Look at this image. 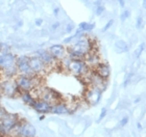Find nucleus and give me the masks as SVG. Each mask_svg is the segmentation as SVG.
I'll use <instances>...</instances> for the list:
<instances>
[{"instance_id":"nucleus-26","label":"nucleus","mask_w":146,"mask_h":137,"mask_svg":"<svg viewBox=\"0 0 146 137\" xmlns=\"http://www.w3.org/2000/svg\"><path fill=\"white\" fill-rule=\"evenodd\" d=\"M74 28H75L74 24H73V23H69V24H67L66 28H65V32H66V33H71V32L74 30Z\"/></svg>"},{"instance_id":"nucleus-20","label":"nucleus","mask_w":146,"mask_h":137,"mask_svg":"<svg viewBox=\"0 0 146 137\" xmlns=\"http://www.w3.org/2000/svg\"><path fill=\"white\" fill-rule=\"evenodd\" d=\"M95 28V23H88V22H82L78 25V29H80L84 32L92 31Z\"/></svg>"},{"instance_id":"nucleus-24","label":"nucleus","mask_w":146,"mask_h":137,"mask_svg":"<svg viewBox=\"0 0 146 137\" xmlns=\"http://www.w3.org/2000/svg\"><path fill=\"white\" fill-rule=\"evenodd\" d=\"M104 10H106V7H104L102 4L98 6H95V15L96 16H101L104 12Z\"/></svg>"},{"instance_id":"nucleus-9","label":"nucleus","mask_w":146,"mask_h":137,"mask_svg":"<svg viewBox=\"0 0 146 137\" xmlns=\"http://www.w3.org/2000/svg\"><path fill=\"white\" fill-rule=\"evenodd\" d=\"M41 98H42L43 101H45L47 103L55 104L58 101H60L62 99V96L60 92L55 91L54 89L51 88H45L44 90H42V94H41Z\"/></svg>"},{"instance_id":"nucleus-34","label":"nucleus","mask_w":146,"mask_h":137,"mask_svg":"<svg viewBox=\"0 0 146 137\" xmlns=\"http://www.w3.org/2000/svg\"><path fill=\"white\" fill-rule=\"evenodd\" d=\"M60 22H54L53 24H52V26H51V28H52V30H55V29H58V27H60Z\"/></svg>"},{"instance_id":"nucleus-17","label":"nucleus","mask_w":146,"mask_h":137,"mask_svg":"<svg viewBox=\"0 0 146 137\" xmlns=\"http://www.w3.org/2000/svg\"><path fill=\"white\" fill-rule=\"evenodd\" d=\"M50 112L54 113V114H68L70 113V108L63 103H55L51 106Z\"/></svg>"},{"instance_id":"nucleus-25","label":"nucleus","mask_w":146,"mask_h":137,"mask_svg":"<svg viewBox=\"0 0 146 137\" xmlns=\"http://www.w3.org/2000/svg\"><path fill=\"white\" fill-rule=\"evenodd\" d=\"M113 24H114V20H113V19H111V20H109V21H108V23L106 25H104V27L102 28V32H106V31L107 30H109L110 28L112 27L113 26Z\"/></svg>"},{"instance_id":"nucleus-11","label":"nucleus","mask_w":146,"mask_h":137,"mask_svg":"<svg viewBox=\"0 0 146 137\" xmlns=\"http://www.w3.org/2000/svg\"><path fill=\"white\" fill-rule=\"evenodd\" d=\"M48 52L51 54V56L54 58L55 60H58V59L61 60L62 58L65 57V55L67 53V50L65 49L64 46L56 44V45H52L51 47L49 48Z\"/></svg>"},{"instance_id":"nucleus-23","label":"nucleus","mask_w":146,"mask_h":137,"mask_svg":"<svg viewBox=\"0 0 146 137\" xmlns=\"http://www.w3.org/2000/svg\"><path fill=\"white\" fill-rule=\"evenodd\" d=\"M129 16H131V10L129 9H124L121 12V15H120V20L121 21H125L127 18H129Z\"/></svg>"},{"instance_id":"nucleus-37","label":"nucleus","mask_w":146,"mask_h":137,"mask_svg":"<svg viewBox=\"0 0 146 137\" xmlns=\"http://www.w3.org/2000/svg\"><path fill=\"white\" fill-rule=\"evenodd\" d=\"M102 4V0H96L94 2V5L95 6H98V5H101Z\"/></svg>"},{"instance_id":"nucleus-19","label":"nucleus","mask_w":146,"mask_h":137,"mask_svg":"<svg viewBox=\"0 0 146 137\" xmlns=\"http://www.w3.org/2000/svg\"><path fill=\"white\" fill-rule=\"evenodd\" d=\"M21 98H22V100H23V102L26 104H28V105H33V103H34L35 99L34 97H33V94H31V91H22L21 94Z\"/></svg>"},{"instance_id":"nucleus-18","label":"nucleus","mask_w":146,"mask_h":137,"mask_svg":"<svg viewBox=\"0 0 146 137\" xmlns=\"http://www.w3.org/2000/svg\"><path fill=\"white\" fill-rule=\"evenodd\" d=\"M115 48L117 50V53H122V52H127L129 50L127 43L124 41H117L115 43Z\"/></svg>"},{"instance_id":"nucleus-38","label":"nucleus","mask_w":146,"mask_h":137,"mask_svg":"<svg viewBox=\"0 0 146 137\" xmlns=\"http://www.w3.org/2000/svg\"><path fill=\"white\" fill-rule=\"evenodd\" d=\"M138 129H140V130H141V129H142V126H141V124H139V123H138Z\"/></svg>"},{"instance_id":"nucleus-28","label":"nucleus","mask_w":146,"mask_h":137,"mask_svg":"<svg viewBox=\"0 0 146 137\" xmlns=\"http://www.w3.org/2000/svg\"><path fill=\"white\" fill-rule=\"evenodd\" d=\"M143 50H144V44H141L140 47L137 49V51L135 52V56H136V58L140 57V55H141V53L143 52Z\"/></svg>"},{"instance_id":"nucleus-35","label":"nucleus","mask_w":146,"mask_h":137,"mask_svg":"<svg viewBox=\"0 0 146 137\" xmlns=\"http://www.w3.org/2000/svg\"><path fill=\"white\" fill-rule=\"evenodd\" d=\"M58 14H60V7H54V9H53V16H54V17H58Z\"/></svg>"},{"instance_id":"nucleus-16","label":"nucleus","mask_w":146,"mask_h":137,"mask_svg":"<svg viewBox=\"0 0 146 137\" xmlns=\"http://www.w3.org/2000/svg\"><path fill=\"white\" fill-rule=\"evenodd\" d=\"M84 60H85V62L87 64V66H88V67H91L92 69H94V68L100 62L98 55L96 54V53H94L93 50L90 51L88 54L86 55L85 58H84Z\"/></svg>"},{"instance_id":"nucleus-3","label":"nucleus","mask_w":146,"mask_h":137,"mask_svg":"<svg viewBox=\"0 0 146 137\" xmlns=\"http://www.w3.org/2000/svg\"><path fill=\"white\" fill-rule=\"evenodd\" d=\"M16 84L21 91H31L38 85V77L26 76V75H20L15 80Z\"/></svg>"},{"instance_id":"nucleus-21","label":"nucleus","mask_w":146,"mask_h":137,"mask_svg":"<svg viewBox=\"0 0 146 137\" xmlns=\"http://www.w3.org/2000/svg\"><path fill=\"white\" fill-rule=\"evenodd\" d=\"M3 72H4V74H5L6 77H14L17 75V73H18V70H17V67H16V64H13V66H9V67H7L6 69H4V70H2Z\"/></svg>"},{"instance_id":"nucleus-33","label":"nucleus","mask_w":146,"mask_h":137,"mask_svg":"<svg viewBox=\"0 0 146 137\" xmlns=\"http://www.w3.org/2000/svg\"><path fill=\"white\" fill-rule=\"evenodd\" d=\"M73 40H74V37H73V35H71V37H66V39H65V40H64V43L65 44H70Z\"/></svg>"},{"instance_id":"nucleus-29","label":"nucleus","mask_w":146,"mask_h":137,"mask_svg":"<svg viewBox=\"0 0 146 137\" xmlns=\"http://www.w3.org/2000/svg\"><path fill=\"white\" fill-rule=\"evenodd\" d=\"M107 112H108V110L106 109V108H102V109H101V112H100V115H99V119H97V122L102 121V119L106 117V115H107Z\"/></svg>"},{"instance_id":"nucleus-12","label":"nucleus","mask_w":146,"mask_h":137,"mask_svg":"<svg viewBox=\"0 0 146 137\" xmlns=\"http://www.w3.org/2000/svg\"><path fill=\"white\" fill-rule=\"evenodd\" d=\"M36 56L39 57L45 64L46 67H50L52 64H54L55 62V59L52 57L51 54L47 50H44V49H40V50L36 51Z\"/></svg>"},{"instance_id":"nucleus-13","label":"nucleus","mask_w":146,"mask_h":137,"mask_svg":"<svg viewBox=\"0 0 146 137\" xmlns=\"http://www.w3.org/2000/svg\"><path fill=\"white\" fill-rule=\"evenodd\" d=\"M15 62H16L15 55L12 54L11 52L0 54V69L1 70H4V69H6L9 66L15 64Z\"/></svg>"},{"instance_id":"nucleus-15","label":"nucleus","mask_w":146,"mask_h":137,"mask_svg":"<svg viewBox=\"0 0 146 137\" xmlns=\"http://www.w3.org/2000/svg\"><path fill=\"white\" fill-rule=\"evenodd\" d=\"M92 70H94L96 73L101 77V78H104V80H107L109 78L110 74H111V70H110V67L108 64H104V62H99V64L94 68V69H92Z\"/></svg>"},{"instance_id":"nucleus-14","label":"nucleus","mask_w":146,"mask_h":137,"mask_svg":"<svg viewBox=\"0 0 146 137\" xmlns=\"http://www.w3.org/2000/svg\"><path fill=\"white\" fill-rule=\"evenodd\" d=\"M51 104L47 103V102H45V101L43 100H40V101H35L34 103H33V105H31V107L34 108V109H36V111H38V112L40 113H48L50 112V110H51Z\"/></svg>"},{"instance_id":"nucleus-4","label":"nucleus","mask_w":146,"mask_h":137,"mask_svg":"<svg viewBox=\"0 0 146 137\" xmlns=\"http://www.w3.org/2000/svg\"><path fill=\"white\" fill-rule=\"evenodd\" d=\"M66 69L75 76H84L90 70V68L82 59H70Z\"/></svg>"},{"instance_id":"nucleus-36","label":"nucleus","mask_w":146,"mask_h":137,"mask_svg":"<svg viewBox=\"0 0 146 137\" xmlns=\"http://www.w3.org/2000/svg\"><path fill=\"white\" fill-rule=\"evenodd\" d=\"M117 2H118V4L120 5V7H124L125 6V0H117Z\"/></svg>"},{"instance_id":"nucleus-30","label":"nucleus","mask_w":146,"mask_h":137,"mask_svg":"<svg viewBox=\"0 0 146 137\" xmlns=\"http://www.w3.org/2000/svg\"><path fill=\"white\" fill-rule=\"evenodd\" d=\"M136 27L138 28V29H140L141 27H142V17L141 16H139L137 18V21H136Z\"/></svg>"},{"instance_id":"nucleus-6","label":"nucleus","mask_w":146,"mask_h":137,"mask_svg":"<svg viewBox=\"0 0 146 137\" xmlns=\"http://www.w3.org/2000/svg\"><path fill=\"white\" fill-rule=\"evenodd\" d=\"M20 137H35L36 136V129L31 124L27 122H19L16 128L13 130Z\"/></svg>"},{"instance_id":"nucleus-2","label":"nucleus","mask_w":146,"mask_h":137,"mask_svg":"<svg viewBox=\"0 0 146 137\" xmlns=\"http://www.w3.org/2000/svg\"><path fill=\"white\" fill-rule=\"evenodd\" d=\"M19 122L20 121L18 119V115L6 112L0 119V134L5 135L13 132Z\"/></svg>"},{"instance_id":"nucleus-7","label":"nucleus","mask_w":146,"mask_h":137,"mask_svg":"<svg viewBox=\"0 0 146 137\" xmlns=\"http://www.w3.org/2000/svg\"><path fill=\"white\" fill-rule=\"evenodd\" d=\"M89 80L88 82L89 84H91V86H95V87H98L100 88L101 90L104 91V88L107 87V80H104V78H101L99 75H98L94 70H89Z\"/></svg>"},{"instance_id":"nucleus-8","label":"nucleus","mask_w":146,"mask_h":137,"mask_svg":"<svg viewBox=\"0 0 146 137\" xmlns=\"http://www.w3.org/2000/svg\"><path fill=\"white\" fill-rule=\"evenodd\" d=\"M101 96H102V90L100 88L91 86L86 92V100L92 105H96L100 102Z\"/></svg>"},{"instance_id":"nucleus-1","label":"nucleus","mask_w":146,"mask_h":137,"mask_svg":"<svg viewBox=\"0 0 146 137\" xmlns=\"http://www.w3.org/2000/svg\"><path fill=\"white\" fill-rule=\"evenodd\" d=\"M92 50H93V47H92L91 40L85 35L80 39H77L75 43L68 49L67 52L69 58L71 59H82L84 60L86 55Z\"/></svg>"},{"instance_id":"nucleus-27","label":"nucleus","mask_w":146,"mask_h":137,"mask_svg":"<svg viewBox=\"0 0 146 137\" xmlns=\"http://www.w3.org/2000/svg\"><path fill=\"white\" fill-rule=\"evenodd\" d=\"M131 77H133V73H129L126 75L124 82H123V87H126V86L128 85V83L131 82Z\"/></svg>"},{"instance_id":"nucleus-31","label":"nucleus","mask_w":146,"mask_h":137,"mask_svg":"<svg viewBox=\"0 0 146 137\" xmlns=\"http://www.w3.org/2000/svg\"><path fill=\"white\" fill-rule=\"evenodd\" d=\"M127 122H128V117L127 116H125V117H123V119H121V122H120V126L123 127V126H125L126 124H127Z\"/></svg>"},{"instance_id":"nucleus-22","label":"nucleus","mask_w":146,"mask_h":137,"mask_svg":"<svg viewBox=\"0 0 146 137\" xmlns=\"http://www.w3.org/2000/svg\"><path fill=\"white\" fill-rule=\"evenodd\" d=\"M11 51V47L5 43H0V54L9 53Z\"/></svg>"},{"instance_id":"nucleus-32","label":"nucleus","mask_w":146,"mask_h":137,"mask_svg":"<svg viewBox=\"0 0 146 137\" xmlns=\"http://www.w3.org/2000/svg\"><path fill=\"white\" fill-rule=\"evenodd\" d=\"M42 24H43V19L42 18L36 19V21H35V25H36V26H41Z\"/></svg>"},{"instance_id":"nucleus-5","label":"nucleus","mask_w":146,"mask_h":137,"mask_svg":"<svg viewBox=\"0 0 146 137\" xmlns=\"http://www.w3.org/2000/svg\"><path fill=\"white\" fill-rule=\"evenodd\" d=\"M16 67L18 70L19 73H21L22 75H26V76H35L36 74L33 72L29 66V57L22 55L19 56L18 58H16Z\"/></svg>"},{"instance_id":"nucleus-10","label":"nucleus","mask_w":146,"mask_h":137,"mask_svg":"<svg viewBox=\"0 0 146 137\" xmlns=\"http://www.w3.org/2000/svg\"><path fill=\"white\" fill-rule=\"evenodd\" d=\"M29 66L31 69L33 70L35 74H41L43 72H45L47 67L45 66V64L43 62L39 57L34 56V57H29Z\"/></svg>"}]
</instances>
